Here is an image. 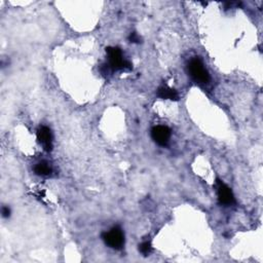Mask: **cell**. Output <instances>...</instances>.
Masks as SVG:
<instances>
[{"label":"cell","mask_w":263,"mask_h":263,"mask_svg":"<svg viewBox=\"0 0 263 263\" xmlns=\"http://www.w3.org/2000/svg\"><path fill=\"white\" fill-rule=\"evenodd\" d=\"M139 251L141 252V254H143L144 256H148L151 251H152V246H151V243L149 241H145L143 242L141 245L139 246Z\"/></svg>","instance_id":"cell-9"},{"label":"cell","mask_w":263,"mask_h":263,"mask_svg":"<svg viewBox=\"0 0 263 263\" xmlns=\"http://www.w3.org/2000/svg\"><path fill=\"white\" fill-rule=\"evenodd\" d=\"M34 173L36 174L37 176L47 177V176H50V175H51L52 168L47 162H40V163L35 165Z\"/></svg>","instance_id":"cell-8"},{"label":"cell","mask_w":263,"mask_h":263,"mask_svg":"<svg viewBox=\"0 0 263 263\" xmlns=\"http://www.w3.org/2000/svg\"><path fill=\"white\" fill-rule=\"evenodd\" d=\"M216 188H217V195L220 204L224 206H232L236 203L235 196L233 194L232 189L227 186L225 183H223L220 180H217L216 182Z\"/></svg>","instance_id":"cell-4"},{"label":"cell","mask_w":263,"mask_h":263,"mask_svg":"<svg viewBox=\"0 0 263 263\" xmlns=\"http://www.w3.org/2000/svg\"><path fill=\"white\" fill-rule=\"evenodd\" d=\"M1 213H2V216H3L4 218H7V217H9V215H10V210L8 209V207H2Z\"/></svg>","instance_id":"cell-11"},{"label":"cell","mask_w":263,"mask_h":263,"mask_svg":"<svg viewBox=\"0 0 263 263\" xmlns=\"http://www.w3.org/2000/svg\"><path fill=\"white\" fill-rule=\"evenodd\" d=\"M108 57V66L113 71L124 69H131V64L124 58L122 51L118 47H107L106 48Z\"/></svg>","instance_id":"cell-1"},{"label":"cell","mask_w":263,"mask_h":263,"mask_svg":"<svg viewBox=\"0 0 263 263\" xmlns=\"http://www.w3.org/2000/svg\"><path fill=\"white\" fill-rule=\"evenodd\" d=\"M102 238L105 244L112 249L121 250L125 246V234L118 226L113 227L108 233H104Z\"/></svg>","instance_id":"cell-2"},{"label":"cell","mask_w":263,"mask_h":263,"mask_svg":"<svg viewBox=\"0 0 263 263\" xmlns=\"http://www.w3.org/2000/svg\"><path fill=\"white\" fill-rule=\"evenodd\" d=\"M157 97L163 99V100H171V101H177L178 100V93L176 90L172 89V87L168 85L161 86L157 90Z\"/></svg>","instance_id":"cell-7"},{"label":"cell","mask_w":263,"mask_h":263,"mask_svg":"<svg viewBox=\"0 0 263 263\" xmlns=\"http://www.w3.org/2000/svg\"><path fill=\"white\" fill-rule=\"evenodd\" d=\"M188 72L190 76L199 83H207L210 80L208 70L205 68L203 62L198 58L190 60L188 63Z\"/></svg>","instance_id":"cell-3"},{"label":"cell","mask_w":263,"mask_h":263,"mask_svg":"<svg viewBox=\"0 0 263 263\" xmlns=\"http://www.w3.org/2000/svg\"><path fill=\"white\" fill-rule=\"evenodd\" d=\"M129 40L133 43H140L141 42V37L139 36V35L136 33V32H133L131 33L130 35V37H129Z\"/></svg>","instance_id":"cell-10"},{"label":"cell","mask_w":263,"mask_h":263,"mask_svg":"<svg viewBox=\"0 0 263 263\" xmlns=\"http://www.w3.org/2000/svg\"><path fill=\"white\" fill-rule=\"evenodd\" d=\"M37 140L45 151L50 152L52 150V134L49 128L45 126L40 127L37 130Z\"/></svg>","instance_id":"cell-6"},{"label":"cell","mask_w":263,"mask_h":263,"mask_svg":"<svg viewBox=\"0 0 263 263\" xmlns=\"http://www.w3.org/2000/svg\"><path fill=\"white\" fill-rule=\"evenodd\" d=\"M153 141L161 146H166L171 137V131L166 126H156L151 130Z\"/></svg>","instance_id":"cell-5"}]
</instances>
